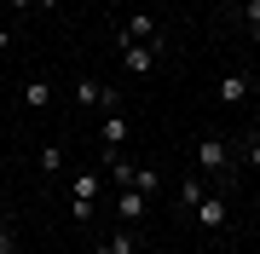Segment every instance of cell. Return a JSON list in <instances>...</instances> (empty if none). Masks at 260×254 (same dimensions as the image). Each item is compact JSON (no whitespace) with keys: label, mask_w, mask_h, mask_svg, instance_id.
<instances>
[{"label":"cell","mask_w":260,"mask_h":254,"mask_svg":"<svg viewBox=\"0 0 260 254\" xmlns=\"http://www.w3.org/2000/svg\"><path fill=\"white\" fill-rule=\"evenodd\" d=\"M197 168L203 173H232V144H225L220 133H203V139H197Z\"/></svg>","instance_id":"6da1fadb"},{"label":"cell","mask_w":260,"mask_h":254,"mask_svg":"<svg viewBox=\"0 0 260 254\" xmlns=\"http://www.w3.org/2000/svg\"><path fill=\"white\" fill-rule=\"evenodd\" d=\"M99 254H110V248H99Z\"/></svg>","instance_id":"44dd1931"},{"label":"cell","mask_w":260,"mask_h":254,"mask_svg":"<svg viewBox=\"0 0 260 254\" xmlns=\"http://www.w3.org/2000/svg\"><path fill=\"white\" fill-rule=\"evenodd\" d=\"M249 168L260 173V133H254V144H249Z\"/></svg>","instance_id":"e0dca14e"},{"label":"cell","mask_w":260,"mask_h":254,"mask_svg":"<svg viewBox=\"0 0 260 254\" xmlns=\"http://www.w3.org/2000/svg\"><path fill=\"white\" fill-rule=\"evenodd\" d=\"M47 104H52V81H47V76L23 81V110H47Z\"/></svg>","instance_id":"ba28073f"},{"label":"cell","mask_w":260,"mask_h":254,"mask_svg":"<svg viewBox=\"0 0 260 254\" xmlns=\"http://www.w3.org/2000/svg\"><path fill=\"white\" fill-rule=\"evenodd\" d=\"M150 214V197H145V191H116V220H121V226H139V220Z\"/></svg>","instance_id":"277c9868"},{"label":"cell","mask_w":260,"mask_h":254,"mask_svg":"<svg viewBox=\"0 0 260 254\" xmlns=\"http://www.w3.org/2000/svg\"><path fill=\"white\" fill-rule=\"evenodd\" d=\"M110 254H139V226H121V231H110V243H104Z\"/></svg>","instance_id":"8fae6325"},{"label":"cell","mask_w":260,"mask_h":254,"mask_svg":"<svg viewBox=\"0 0 260 254\" xmlns=\"http://www.w3.org/2000/svg\"><path fill=\"white\" fill-rule=\"evenodd\" d=\"M133 191L156 197V191H162V173H156V168H133Z\"/></svg>","instance_id":"7c38bea8"},{"label":"cell","mask_w":260,"mask_h":254,"mask_svg":"<svg viewBox=\"0 0 260 254\" xmlns=\"http://www.w3.org/2000/svg\"><path fill=\"white\" fill-rule=\"evenodd\" d=\"M70 202H99V173L87 168V173H75V185H70Z\"/></svg>","instance_id":"30bf717a"},{"label":"cell","mask_w":260,"mask_h":254,"mask_svg":"<svg viewBox=\"0 0 260 254\" xmlns=\"http://www.w3.org/2000/svg\"><path fill=\"white\" fill-rule=\"evenodd\" d=\"M6 6H12V12H35V0H6Z\"/></svg>","instance_id":"ac0fdd59"},{"label":"cell","mask_w":260,"mask_h":254,"mask_svg":"<svg viewBox=\"0 0 260 254\" xmlns=\"http://www.w3.org/2000/svg\"><path fill=\"white\" fill-rule=\"evenodd\" d=\"M0 254H18V237H12L6 226H0Z\"/></svg>","instance_id":"2e32d148"},{"label":"cell","mask_w":260,"mask_h":254,"mask_svg":"<svg viewBox=\"0 0 260 254\" xmlns=\"http://www.w3.org/2000/svg\"><path fill=\"white\" fill-rule=\"evenodd\" d=\"M127 133H133L127 116H121V110H104V122H99V144H116V151H121V144H127Z\"/></svg>","instance_id":"52a82bcc"},{"label":"cell","mask_w":260,"mask_h":254,"mask_svg":"<svg viewBox=\"0 0 260 254\" xmlns=\"http://www.w3.org/2000/svg\"><path fill=\"white\" fill-rule=\"evenodd\" d=\"M237 6H243V23H249V35L260 41V0H237Z\"/></svg>","instance_id":"9a60e30c"},{"label":"cell","mask_w":260,"mask_h":254,"mask_svg":"<svg viewBox=\"0 0 260 254\" xmlns=\"http://www.w3.org/2000/svg\"><path fill=\"white\" fill-rule=\"evenodd\" d=\"M214 98H220V104H243V98H249V76H225L220 87H214Z\"/></svg>","instance_id":"9c48e42d"},{"label":"cell","mask_w":260,"mask_h":254,"mask_svg":"<svg viewBox=\"0 0 260 254\" xmlns=\"http://www.w3.org/2000/svg\"><path fill=\"white\" fill-rule=\"evenodd\" d=\"M6 47H12V35H6V23H0V52H6Z\"/></svg>","instance_id":"ffe728a7"},{"label":"cell","mask_w":260,"mask_h":254,"mask_svg":"<svg viewBox=\"0 0 260 254\" xmlns=\"http://www.w3.org/2000/svg\"><path fill=\"white\" fill-rule=\"evenodd\" d=\"M64 168V144H47V151H41V173H58Z\"/></svg>","instance_id":"5bb4252c"},{"label":"cell","mask_w":260,"mask_h":254,"mask_svg":"<svg viewBox=\"0 0 260 254\" xmlns=\"http://www.w3.org/2000/svg\"><path fill=\"white\" fill-rule=\"evenodd\" d=\"M121 64H127V76H150V69H156V47H139V41H121Z\"/></svg>","instance_id":"5b68a950"},{"label":"cell","mask_w":260,"mask_h":254,"mask_svg":"<svg viewBox=\"0 0 260 254\" xmlns=\"http://www.w3.org/2000/svg\"><path fill=\"white\" fill-rule=\"evenodd\" d=\"M197 202H203V179H185V185H179V214H191Z\"/></svg>","instance_id":"4fadbf2b"},{"label":"cell","mask_w":260,"mask_h":254,"mask_svg":"<svg viewBox=\"0 0 260 254\" xmlns=\"http://www.w3.org/2000/svg\"><path fill=\"white\" fill-rule=\"evenodd\" d=\"M58 6H64V0H35V12H58Z\"/></svg>","instance_id":"d6986e66"},{"label":"cell","mask_w":260,"mask_h":254,"mask_svg":"<svg viewBox=\"0 0 260 254\" xmlns=\"http://www.w3.org/2000/svg\"><path fill=\"white\" fill-rule=\"evenodd\" d=\"M75 104H81V110H116V87H104L99 76H87V81H75Z\"/></svg>","instance_id":"7a4b0ae2"},{"label":"cell","mask_w":260,"mask_h":254,"mask_svg":"<svg viewBox=\"0 0 260 254\" xmlns=\"http://www.w3.org/2000/svg\"><path fill=\"white\" fill-rule=\"evenodd\" d=\"M225 214H232V202H225V197H214V191H203V202L191 208V220H197L203 231H220V226H225Z\"/></svg>","instance_id":"3957f363"},{"label":"cell","mask_w":260,"mask_h":254,"mask_svg":"<svg viewBox=\"0 0 260 254\" xmlns=\"http://www.w3.org/2000/svg\"><path fill=\"white\" fill-rule=\"evenodd\" d=\"M116 41H139V47H156V18L150 12H133L127 23H121V35Z\"/></svg>","instance_id":"8992f818"}]
</instances>
